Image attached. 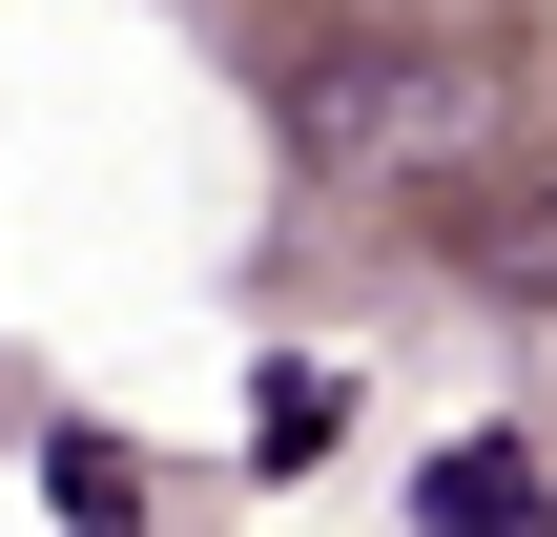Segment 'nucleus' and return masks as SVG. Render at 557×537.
<instances>
[{"label": "nucleus", "mask_w": 557, "mask_h": 537, "mask_svg": "<svg viewBox=\"0 0 557 537\" xmlns=\"http://www.w3.org/2000/svg\"><path fill=\"white\" fill-rule=\"evenodd\" d=\"M289 145H310V186H434V166L517 145V103H496L475 41H351V62L289 83Z\"/></svg>", "instance_id": "1"}, {"label": "nucleus", "mask_w": 557, "mask_h": 537, "mask_svg": "<svg viewBox=\"0 0 557 537\" xmlns=\"http://www.w3.org/2000/svg\"><path fill=\"white\" fill-rule=\"evenodd\" d=\"M413 517H434V537H496V517L537 537V517H557V476H537V455H517V435H455V455L413 476Z\"/></svg>", "instance_id": "2"}, {"label": "nucleus", "mask_w": 557, "mask_h": 537, "mask_svg": "<svg viewBox=\"0 0 557 537\" xmlns=\"http://www.w3.org/2000/svg\"><path fill=\"white\" fill-rule=\"evenodd\" d=\"M475 269H496V310H557V145H517V186H496Z\"/></svg>", "instance_id": "3"}]
</instances>
